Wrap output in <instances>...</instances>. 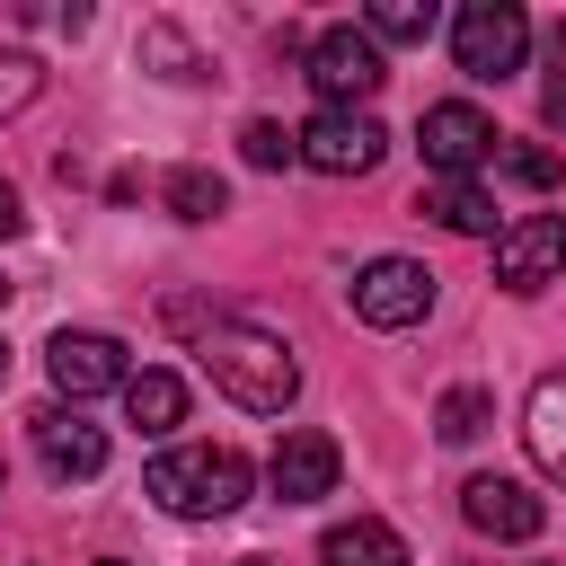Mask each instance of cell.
<instances>
[{
  "label": "cell",
  "mask_w": 566,
  "mask_h": 566,
  "mask_svg": "<svg viewBox=\"0 0 566 566\" xmlns=\"http://www.w3.org/2000/svg\"><path fill=\"white\" fill-rule=\"evenodd\" d=\"M142 495L159 513H177V522H221V513L248 504V460L230 442H177V451H159L142 469Z\"/></svg>",
  "instance_id": "1"
},
{
  "label": "cell",
  "mask_w": 566,
  "mask_h": 566,
  "mask_svg": "<svg viewBox=\"0 0 566 566\" xmlns=\"http://www.w3.org/2000/svg\"><path fill=\"white\" fill-rule=\"evenodd\" d=\"M203 371H212V389H230V398L256 407V416H283V407L301 398V363H292V345L265 336V327H239V318H221V327L203 336Z\"/></svg>",
  "instance_id": "2"
},
{
  "label": "cell",
  "mask_w": 566,
  "mask_h": 566,
  "mask_svg": "<svg viewBox=\"0 0 566 566\" xmlns=\"http://www.w3.org/2000/svg\"><path fill=\"white\" fill-rule=\"evenodd\" d=\"M522 53H531V18H522L513 0H469V9L451 18V62H460L469 80H513Z\"/></svg>",
  "instance_id": "3"
},
{
  "label": "cell",
  "mask_w": 566,
  "mask_h": 566,
  "mask_svg": "<svg viewBox=\"0 0 566 566\" xmlns=\"http://www.w3.org/2000/svg\"><path fill=\"white\" fill-rule=\"evenodd\" d=\"M292 142H301V159H310L318 177H371V168L389 159V133H380L371 106H318Z\"/></svg>",
  "instance_id": "4"
},
{
  "label": "cell",
  "mask_w": 566,
  "mask_h": 566,
  "mask_svg": "<svg viewBox=\"0 0 566 566\" xmlns=\"http://www.w3.org/2000/svg\"><path fill=\"white\" fill-rule=\"evenodd\" d=\"M416 142H424V168H433V177H478V168L495 159V142H504V133H495L469 97H442V106H424Z\"/></svg>",
  "instance_id": "5"
},
{
  "label": "cell",
  "mask_w": 566,
  "mask_h": 566,
  "mask_svg": "<svg viewBox=\"0 0 566 566\" xmlns=\"http://www.w3.org/2000/svg\"><path fill=\"white\" fill-rule=\"evenodd\" d=\"M354 318L363 327H416L424 310H433V274L416 265V256H371L363 274H354Z\"/></svg>",
  "instance_id": "6"
},
{
  "label": "cell",
  "mask_w": 566,
  "mask_h": 566,
  "mask_svg": "<svg viewBox=\"0 0 566 566\" xmlns=\"http://www.w3.org/2000/svg\"><path fill=\"white\" fill-rule=\"evenodd\" d=\"M336 469H345V451H336V433H318V424H283L274 451H265V486H274L283 504L336 495Z\"/></svg>",
  "instance_id": "7"
},
{
  "label": "cell",
  "mask_w": 566,
  "mask_h": 566,
  "mask_svg": "<svg viewBox=\"0 0 566 566\" xmlns=\"http://www.w3.org/2000/svg\"><path fill=\"white\" fill-rule=\"evenodd\" d=\"M380 80H389V62H380V44H371L363 27H327V35L310 44V88H318L327 106H363Z\"/></svg>",
  "instance_id": "8"
},
{
  "label": "cell",
  "mask_w": 566,
  "mask_h": 566,
  "mask_svg": "<svg viewBox=\"0 0 566 566\" xmlns=\"http://www.w3.org/2000/svg\"><path fill=\"white\" fill-rule=\"evenodd\" d=\"M566 274V221L557 212H522L513 230H495V283L504 292H548Z\"/></svg>",
  "instance_id": "9"
},
{
  "label": "cell",
  "mask_w": 566,
  "mask_h": 566,
  "mask_svg": "<svg viewBox=\"0 0 566 566\" xmlns=\"http://www.w3.org/2000/svg\"><path fill=\"white\" fill-rule=\"evenodd\" d=\"M44 371H53L62 398H97V389H124V345L97 336V327H62L44 345Z\"/></svg>",
  "instance_id": "10"
},
{
  "label": "cell",
  "mask_w": 566,
  "mask_h": 566,
  "mask_svg": "<svg viewBox=\"0 0 566 566\" xmlns=\"http://www.w3.org/2000/svg\"><path fill=\"white\" fill-rule=\"evenodd\" d=\"M27 424H35V460H44V478L80 486V478L106 469V433H97L88 416H71V407H35Z\"/></svg>",
  "instance_id": "11"
},
{
  "label": "cell",
  "mask_w": 566,
  "mask_h": 566,
  "mask_svg": "<svg viewBox=\"0 0 566 566\" xmlns=\"http://www.w3.org/2000/svg\"><path fill=\"white\" fill-rule=\"evenodd\" d=\"M460 513H469V531H486V539H539V531H548V504H539L522 478H469V486H460Z\"/></svg>",
  "instance_id": "12"
},
{
  "label": "cell",
  "mask_w": 566,
  "mask_h": 566,
  "mask_svg": "<svg viewBox=\"0 0 566 566\" xmlns=\"http://www.w3.org/2000/svg\"><path fill=\"white\" fill-rule=\"evenodd\" d=\"M416 212H433V221L460 230V239H486V230H495V195H486L478 177H424Z\"/></svg>",
  "instance_id": "13"
},
{
  "label": "cell",
  "mask_w": 566,
  "mask_h": 566,
  "mask_svg": "<svg viewBox=\"0 0 566 566\" xmlns=\"http://www.w3.org/2000/svg\"><path fill=\"white\" fill-rule=\"evenodd\" d=\"M318 566H407V539H398L389 522L354 513V522H336V531L318 539Z\"/></svg>",
  "instance_id": "14"
},
{
  "label": "cell",
  "mask_w": 566,
  "mask_h": 566,
  "mask_svg": "<svg viewBox=\"0 0 566 566\" xmlns=\"http://www.w3.org/2000/svg\"><path fill=\"white\" fill-rule=\"evenodd\" d=\"M522 442H531V460H539L548 478H566V371H548V380L531 389V407H522Z\"/></svg>",
  "instance_id": "15"
},
{
  "label": "cell",
  "mask_w": 566,
  "mask_h": 566,
  "mask_svg": "<svg viewBox=\"0 0 566 566\" xmlns=\"http://www.w3.org/2000/svg\"><path fill=\"white\" fill-rule=\"evenodd\" d=\"M124 416H133L142 433L186 424V380H177V371H124Z\"/></svg>",
  "instance_id": "16"
},
{
  "label": "cell",
  "mask_w": 566,
  "mask_h": 566,
  "mask_svg": "<svg viewBox=\"0 0 566 566\" xmlns=\"http://www.w3.org/2000/svg\"><path fill=\"white\" fill-rule=\"evenodd\" d=\"M495 168H504V186H522V195H548V186L566 177V159L539 150V142H495Z\"/></svg>",
  "instance_id": "17"
},
{
  "label": "cell",
  "mask_w": 566,
  "mask_h": 566,
  "mask_svg": "<svg viewBox=\"0 0 566 566\" xmlns=\"http://www.w3.org/2000/svg\"><path fill=\"white\" fill-rule=\"evenodd\" d=\"M168 212L177 221H212V212H230V186L212 168H168Z\"/></svg>",
  "instance_id": "18"
},
{
  "label": "cell",
  "mask_w": 566,
  "mask_h": 566,
  "mask_svg": "<svg viewBox=\"0 0 566 566\" xmlns=\"http://www.w3.org/2000/svg\"><path fill=\"white\" fill-rule=\"evenodd\" d=\"M363 35H371V44H424V35H433V0H380V9L363 18Z\"/></svg>",
  "instance_id": "19"
},
{
  "label": "cell",
  "mask_w": 566,
  "mask_h": 566,
  "mask_svg": "<svg viewBox=\"0 0 566 566\" xmlns=\"http://www.w3.org/2000/svg\"><path fill=\"white\" fill-rule=\"evenodd\" d=\"M486 416H495V398H486V389H451V398L433 407V433H442V442H478V433H486Z\"/></svg>",
  "instance_id": "20"
},
{
  "label": "cell",
  "mask_w": 566,
  "mask_h": 566,
  "mask_svg": "<svg viewBox=\"0 0 566 566\" xmlns=\"http://www.w3.org/2000/svg\"><path fill=\"white\" fill-rule=\"evenodd\" d=\"M239 150H248V168H292V159H301V142H292V133H283L274 115H248Z\"/></svg>",
  "instance_id": "21"
},
{
  "label": "cell",
  "mask_w": 566,
  "mask_h": 566,
  "mask_svg": "<svg viewBox=\"0 0 566 566\" xmlns=\"http://www.w3.org/2000/svg\"><path fill=\"white\" fill-rule=\"evenodd\" d=\"M142 62H159L168 80H195V53H186L177 27H142Z\"/></svg>",
  "instance_id": "22"
},
{
  "label": "cell",
  "mask_w": 566,
  "mask_h": 566,
  "mask_svg": "<svg viewBox=\"0 0 566 566\" xmlns=\"http://www.w3.org/2000/svg\"><path fill=\"white\" fill-rule=\"evenodd\" d=\"M35 88H44V71H35L27 53H0V115H18Z\"/></svg>",
  "instance_id": "23"
},
{
  "label": "cell",
  "mask_w": 566,
  "mask_h": 566,
  "mask_svg": "<svg viewBox=\"0 0 566 566\" xmlns=\"http://www.w3.org/2000/svg\"><path fill=\"white\" fill-rule=\"evenodd\" d=\"M539 115H548V124H557V133H566V62H557V71H548V88H539Z\"/></svg>",
  "instance_id": "24"
},
{
  "label": "cell",
  "mask_w": 566,
  "mask_h": 566,
  "mask_svg": "<svg viewBox=\"0 0 566 566\" xmlns=\"http://www.w3.org/2000/svg\"><path fill=\"white\" fill-rule=\"evenodd\" d=\"M18 230H27V203H18V186L0 177V239H18Z\"/></svg>",
  "instance_id": "25"
},
{
  "label": "cell",
  "mask_w": 566,
  "mask_h": 566,
  "mask_svg": "<svg viewBox=\"0 0 566 566\" xmlns=\"http://www.w3.org/2000/svg\"><path fill=\"white\" fill-rule=\"evenodd\" d=\"M239 566H274V557H239Z\"/></svg>",
  "instance_id": "26"
},
{
  "label": "cell",
  "mask_w": 566,
  "mask_h": 566,
  "mask_svg": "<svg viewBox=\"0 0 566 566\" xmlns=\"http://www.w3.org/2000/svg\"><path fill=\"white\" fill-rule=\"evenodd\" d=\"M0 310H9V274H0Z\"/></svg>",
  "instance_id": "27"
},
{
  "label": "cell",
  "mask_w": 566,
  "mask_h": 566,
  "mask_svg": "<svg viewBox=\"0 0 566 566\" xmlns=\"http://www.w3.org/2000/svg\"><path fill=\"white\" fill-rule=\"evenodd\" d=\"M97 566H133V557H97Z\"/></svg>",
  "instance_id": "28"
},
{
  "label": "cell",
  "mask_w": 566,
  "mask_h": 566,
  "mask_svg": "<svg viewBox=\"0 0 566 566\" xmlns=\"http://www.w3.org/2000/svg\"><path fill=\"white\" fill-rule=\"evenodd\" d=\"M0 380H9V354H0Z\"/></svg>",
  "instance_id": "29"
}]
</instances>
